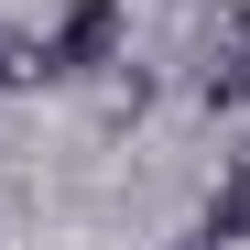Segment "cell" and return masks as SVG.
<instances>
[{"label": "cell", "instance_id": "cell-1", "mask_svg": "<svg viewBox=\"0 0 250 250\" xmlns=\"http://www.w3.org/2000/svg\"><path fill=\"white\" fill-rule=\"evenodd\" d=\"M44 65H55V76H98V65H120V0H65L55 33H44Z\"/></svg>", "mask_w": 250, "mask_h": 250}, {"label": "cell", "instance_id": "cell-2", "mask_svg": "<svg viewBox=\"0 0 250 250\" xmlns=\"http://www.w3.org/2000/svg\"><path fill=\"white\" fill-rule=\"evenodd\" d=\"M207 109H250V44L207 65Z\"/></svg>", "mask_w": 250, "mask_h": 250}, {"label": "cell", "instance_id": "cell-3", "mask_svg": "<svg viewBox=\"0 0 250 250\" xmlns=\"http://www.w3.org/2000/svg\"><path fill=\"white\" fill-rule=\"evenodd\" d=\"M185 250H229V239H207V229H196V239H185Z\"/></svg>", "mask_w": 250, "mask_h": 250}]
</instances>
